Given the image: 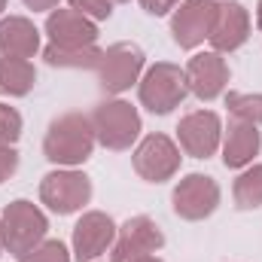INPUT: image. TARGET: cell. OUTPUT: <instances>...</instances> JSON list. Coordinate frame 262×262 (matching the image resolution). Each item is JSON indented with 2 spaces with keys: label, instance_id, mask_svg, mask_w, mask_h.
Wrapping results in <instances>:
<instances>
[{
  "label": "cell",
  "instance_id": "7402d4cb",
  "mask_svg": "<svg viewBox=\"0 0 262 262\" xmlns=\"http://www.w3.org/2000/svg\"><path fill=\"white\" fill-rule=\"evenodd\" d=\"M18 262H70V253L61 241H40L31 253H25Z\"/></svg>",
  "mask_w": 262,
  "mask_h": 262
},
{
  "label": "cell",
  "instance_id": "30bf717a",
  "mask_svg": "<svg viewBox=\"0 0 262 262\" xmlns=\"http://www.w3.org/2000/svg\"><path fill=\"white\" fill-rule=\"evenodd\" d=\"M116 244V226L107 213L89 210L73 226V256L76 262H92Z\"/></svg>",
  "mask_w": 262,
  "mask_h": 262
},
{
  "label": "cell",
  "instance_id": "f546056e",
  "mask_svg": "<svg viewBox=\"0 0 262 262\" xmlns=\"http://www.w3.org/2000/svg\"><path fill=\"white\" fill-rule=\"evenodd\" d=\"M6 250V244H3V226H0V253Z\"/></svg>",
  "mask_w": 262,
  "mask_h": 262
},
{
  "label": "cell",
  "instance_id": "ffe728a7",
  "mask_svg": "<svg viewBox=\"0 0 262 262\" xmlns=\"http://www.w3.org/2000/svg\"><path fill=\"white\" fill-rule=\"evenodd\" d=\"M232 195H235V204H238L241 210H256V207H262V165L247 168V171L235 180Z\"/></svg>",
  "mask_w": 262,
  "mask_h": 262
},
{
  "label": "cell",
  "instance_id": "83f0119b",
  "mask_svg": "<svg viewBox=\"0 0 262 262\" xmlns=\"http://www.w3.org/2000/svg\"><path fill=\"white\" fill-rule=\"evenodd\" d=\"M134 262H162L159 256H143V259H134Z\"/></svg>",
  "mask_w": 262,
  "mask_h": 262
},
{
  "label": "cell",
  "instance_id": "f1b7e54d",
  "mask_svg": "<svg viewBox=\"0 0 262 262\" xmlns=\"http://www.w3.org/2000/svg\"><path fill=\"white\" fill-rule=\"evenodd\" d=\"M256 25L262 28V0H259V9H256Z\"/></svg>",
  "mask_w": 262,
  "mask_h": 262
},
{
  "label": "cell",
  "instance_id": "cb8c5ba5",
  "mask_svg": "<svg viewBox=\"0 0 262 262\" xmlns=\"http://www.w3.org/2000/svg\"><path fill=\"white\" fill-rule=\"evenodd\" d=\"M67 3H70V9L82 12V15L92 18V21L110 18V12H113V0H67Z\"/></svg>",
  "mask_w": 262,
  "mask_h": 262
},
{
  "label": "cell",
  "instance_id": "9c48e42d",
  "mask_svg": "<svg viewBox=\"0 0 262 262\" xmlns=\"http://www.w3.org/2000/svg\"><path fill=\"white\" fill-rule=\"evenodd\" d=\"M140 70H143V52H140V46H134V43H113L104 52L101 64H98L101 89L110 92V95H119V92L131 89V82H137Z\"/></svg>",
  "mask_w": 262,
  "mask_h": 262
},
{
  "label": "cell",
  "instance_id": "4fadbf2b",
  "mask_svg": "<svg viewBox=\"0 0 262 262\" xmlns=\"http://www.w3.org/2000/svg\"><path fill=\"white\" fill-rule=\"evenodd\" d=\"M186 85L189 92L201 101H213L223 95L226 82H229V64L223 61L220 52H198L186 64Z\"/></svg>",
  "mask_w": 262,
  "mask_h": 262
},
{
  "label": "cell",
  "instance_id": "2e32d148",
  "mask_svg": "<svg viewBox=\"0 0 262 262\" xmlns=\"http://www.w3.org/2000/svg\"><path fill=\"white\" fill-rule=\"evenodd\" d=\"M40 49V31L34 21L21 15H9L0 21V55L3 58H34Z\"/></svg>",
  "mask_w": 262,
  "mask_h": 262
},
{
  "label": "cell",
  "instance_id": "603a6c76",
  "mask_svg": "<svg viewBox=\"0 0 262 262\" xmlns=\"http://www.w3.org/2000/svg\"><path fill=\"white\" fill-rule=\"evenodd\" d=\"M18 137H21V116H18V110L0 104V146H15Z\"/></svg>",
  "mask_w": 262,
  "mask_h": 262
},
{
  "label": "cell",
  "instance_id": "8992f818",
  "mask_svg": "<svg viewBox=\"0 0 262 262\" xmlns=\"http://www.w3.org/2000/svg\"><path fill=\"white\" fill-rule=\"evenodd\" d=\"M134 171L146 183H165L180 171V149L168 134H149L134 149Z\"/></svg>",
  "mask_w": 262,
  "mask_h": 262
},
{
  "label": "cell",
  "instance_id": "5bb4252c",
  "mask_svg": "<svg viewBox=\"0 0 262 262\" xmlns=\"http://www.w3.org/2000/svg\"><path fill=\"white\" fill-rule=\"evenodd\" d=\"M247 37H250V12L241 3H220L213 31L207 37L213 43V52H235L247 43Z\"/></svg>",
  "mask_w": 262,
  "mask_h": 262
},
{
  "label": "cell",
  "instance_id": "6da1fadb",
  "mask_svg": "<svg viewBox=\"0 0 262 262\" xmlns=\"http://www.w3.org/2000/svg\"><path fill=\"white\" fill-rule=\"evenodd\" d=\"M95 125H92V116L85 113H64L58 119H52V125L46 131V140H43V152L52 165H82L92 149H95Z\"/></svg>",
  "mask_w": 262,
  "mask_h": 262
},
{
  "label": "cell",
  "instance_id": "5b68a950",
  "mask_svg": "<svg viewBox=\"0 0 262 262\" xmlns=\"http://www.w3.org/2000/svg\"><path fill=\"white\" fill-rule=\"evenodd\" d=\"M89 198H92V180L82 171H52L40 183V201L58 216L76 213L82 204H89Z\"/></svg>",
  "mask_w": 262,
  "mask_h": 262
},
{
  "label": "cell",
  "instance_id": "277c9868",
  "mask_svg": "<svg viewBox=\"0 0 262 262\" xmlns=\"http://www.w3.org/2000/svg\"><path fill=\"white\" fill-rule=\"evenodd\" d=\"M95 137L107 149H128L140 134V113L128 101H104L92 113Z\"/></svg>",
  "mask_w": 262,
  "mask_h": 262
},
{
  "label": "cell",
  "instance_id": "52a82bcc",
  "mask_svg": "<svg viewBox=\"0 0 262 262\" xmlns=\"http://www.w3.org/2000/svg\"><path fill=\"white\" fill-rule=\"evenodd\" d=\"M171 201H174V213L180 220L198 223V220H207L216 210V204H220V186L207 174H186L174 186Z\"/></svg>",
  "mask_w": 262,
  "mask_h": 262
},
{
  "label": "cell",
  "instance_id": "7c38bea8",
  "mask_svg": "<svg viewBox=\"0 0 262 262\" xmlns=\"http://www.w3.org/2000/svg\"><path fill=\"white\" fill-rule=\"evenodd\" d=\"M177 137H180V146L192 159H210L216 152V146H220V137H223L220 116L210 113V110H195V113L180 119Z\"/></svg>",
  "mask_w": 262,
  "mask_h": 262
},
{
  "label": "cell",
  "instance_id": "4316f807",
  "mask_svg": "<svg viewBox=\"0 0 262 262\" xmlns=\"http://www.w3.org/2000/svg\"><path fill=\"white\" fill-rule=\"evenodd\" d=\"M25 3H28L34 12H43V9H55L61 0H25Z\"/></svg>",
  "mask_w": 262,
  "mask_h": 262
},
{
  "label": "cell",
  "instance_id": "9a60e30c",
  "mask_svg": "<svg viewBox=\"0 0 262 262\" xmlns=\"http://www.w3.org/2000/svg\"><path fill=\"white\" fill-rule=\"evenodd\" d=\"M46 34L55 46H95L98 28L76 9H55L46 18Z\"/></svg>",
  "mask_w": 262,
  "mask_h": 262
},
{
  "label": "cell",
  "instance_id": "7a4b0ae2",
  "mask_svg": "<svg viewBox=\"0 0 262 262\" xmlns=\"http://www.w3.org/2000/svg\"><path fill=\"white\" fill-rule=\"evenodd\" d=\"M0 226H3V244H6V250L12 256H18V259L25 253H31L46 238V229H49L43 210L37 204L25 201V198L6 204V210L0 216Z\"/></svg>",
  "mask_w": 262,
  "mask_h": 262
},
{
  "label": "cell",
  "instance_id": "484cf974",
  "mask_svg": "<svg viewBox=\"0 0 262 262\" xmlns=\"http://www.w3.org/2000/svg\"><path fill=\"white\" fill-rule=\"evenodd\" d=\"M177 3H180V0H140V6H143L149 15H165V12H171Z\"/></svg>",
  "mask_w": 262,
  "mask_h": 262
},
{
  "label": "cell",
  "instance_id": "d4e9b609",
  "mask_svg": "<svg viewBox=\"0 0 262 262\" xmlns=\"http://www.w3.org/2000/svg\"><path fill=\"white\" fill-rule=\"evenodd\" d=\"M15 168H18V152H15V146H0V183L9 180V177L15 174Z\"/></svg>",
  "mask_w": 262,
  "mask_h": 262
},
{
  "label": "cell",
  "instance_id": "e0dca14e",
  "mask_svg": "<svg viewBox=\"0 0 262 262\" xmlns=\"http://www.w3.org/2000/svg\"><path fill=\"white\" fill-rule=\"evenodd\" d=\"M259 125L250 122H232L226 131V143H223V165L226 168H244L253 162V156L259 152L262 137H259Z\"/></svg>",
  "mask_w": 262,
  "mask_h": 262
},
{
  "label": "cell",
  "instance_id": "4dcf8cb0",
  "mask_svg": "<svg viewBox=\"0 0 262 262\" xmlns=\"http://www.w3.org/2000/svg\"><path fill=\"white\" fill-rule=\"evenodd\" d=\"M3 9H6V0H0V12H3Z\"/></svg>",
  "mask_w": 262,
  "mask_h": 262
},
{
  "label": "cell",
  "instance_id": "3957f363",
  "mask_svg": "<svg viewBox=\"0 0 262 262\" xmlns=\"http://www.w3.org/2000/svg\"><path fill=\"white\" fill-rule=\"evenodd\" d=\"M189 95L186 85V73L171 61H159L146 70V76L140 79V104L156 113V116H168L174 107H180Z\"/></svg>",
  "mask_w": 262,
  "mask_h": 262
},
{
  "label": "cell",
  "instance_id": "ac0fdd59",
  "mask_svg": "<svg viewBox=\"0 0 262 262\" xmlns=\"http://www.w3.org/2000/svg\"><path fill=\"white\" fill-rule=\"evenodd\" d=\"M43 58L49 67H73V70H98L104 52L98 46H55L49 43L43 49Z\"/></svg>",
  "mask_w": 262,
  "mask_h": 262
},
{
  "label": "cell",
  "instance_id": "8fae6325",
  "mask_svg": "<svg viewBox=\"0 0 262 262\" xmlns=\"http://www.w3.org/2000/svg\"><path fill=\"white\" fill-rule=\"evenodd\" d=\"M162 244H165V235L149 216H131L116 235L113 262H134L143 256H152Z\"/></svg>",
  "mask_w": 262,
  "mask_h": 262
},
{
  "label": "cell",
  "instance_id": "d6986e66",
  "mask_svg": "<svg viewBox=\"0 0 262 262\" xmlns=\"http://www.w3.org/2000/svg\"><path fill=\"white\" fill-rule=\"evenodd\" d=\"M37 82V70L25 58H3L0 55V95L9 98H21L34 89Z\"/></svg>",
  "mask_w": 262,
  "mask_h": 262
},
{
  "label": "cell",
  "instance_id": "44dd1931",
  "mask_svg": "<svg viewBox=\"0 0 262 262\" xmlns=\"http://www.w3.org/2000/svg\"><path fill=\"white\" fill-rule=\"evenodd\" d=\"M226 107L238 122L262 125V95H244V92H229Z\"/></svg>",
  "mask_w": 262,
  "mask_h": 262
},
{
  "label": "cell",
  "instance_id": "1f68e13d",
  "mask_svg": "<svg viewBox=\"0 0 262 262\" xmlns=\"http://www.w3.org/2000/svg\"><path fill=\"white\" fill-rule=\"evenodd\" d=\"M116 3H125V0H116Z\"/></svg>",
  "mask_w": 262,
  "mask_h": 262
},
{
  "label": "cell",
  "instance_id": "ba28073f",
  "mask_svg": "<svg viewBox=\"0 0 262 262\" xmlns=\"http://www.w3.org/2000/svg\"><path fill=\"white\" fill-rule=\"evenodd\" d=\"M216 9H220L216 0H183L180 9L171 18L174 43L180 49H195V46H201L210 37V31H213Z\"/></svg>",
  "mask_w": 262,
  "mask_h": 262
}]
</instances>
